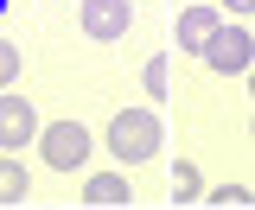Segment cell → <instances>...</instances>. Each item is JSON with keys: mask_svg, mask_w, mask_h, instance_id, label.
Segmentation results:
<instances>
[{"mask_svg": "<svg viewBox=\"0 0 255 210\" xmlns=\"http://www.w3.org/2000/svg\"><path fill=\"white\" fill-rule=\"evenodd\" d=\"M0 13H6V0H0Z\"/></svg>", "mask_w": 255, "mask_h": 210, "instance_id": "16", "label": "cell"}, {"mask_svg": "<svg viewBox=\"0 0 255 210\" xmlns=\"http://www.w3.org/2000/svg\"><path fill=\"white\" fill-rule=\"evenodd\" d=\"M32 198V179H26V166L13 159V153H0V204H26Z\"/></svg>", "mask_w": 255, "mask_h": 210, "instance_id": "8", "label": "cell"}, {"mask_svg": "<svg viewBox=\"0 0 255 210\" xmlns=\"http://www.w3.org/2000/svg\"><path fill=\"white\" fill-rule=\"evenodd\" d=\"M38 127H45V121H38V108H32V96H6V90H0V147H6V153L32 147Z\"/></svg>", "mask_w": 255, "mask_h": 210, "instance_id": "5", "label": "cell"}, {"mask_svg": "<svg viewBox=\"0 0 255 210\" xmlns=\"http://www.w3.org/2000/svg\"><path fill=\"white\" fill-rule=\"evenodd\" d=\"M140 90H147V96H166V58H147V70H140Z\"/></svg>", "mask_w": 255, "mask_h": 210, "instance_id": "12", "label": "cell"}, {"mask_svg": "<svg viewBox=\"0 0 255 210\" xmlns=\"http://www.w3.org/2000/svg\"><path fill=\"white\" fill-rule=\"evenodd\" d=\"M223 13H236V19H255V0H217Z\"/></svg>", "mask_w": 255, "mask_h": 210, "instance_id": "13", "label": "cell"}, {"mask_svg": "<svg viewBox=\"0 0 255 210\" xmlns=\"http://www.w3.org/2000/svg\"><path fill=\"white\" fill-rule=\"evenodd\" d=\"M204 204H217V210H236V204H255V198H249V185L223 179V185H211V191H204Z\"/></svg>", "mask_w": 255, "mask_h": 210, "instance_id": "10", "label": "cell"}, {"mask_svg": "<svg viewBox=\"0 0 255 210\" xmlns=\"http://www.w3.org/2000/svg\"><path fill=\"white\" fill-rule=\"evenodd\" d=\"M249 96H255V64H249Z\"/></svg>", "mask_w": 255, "mask_h": 210, "instance_id": "14", "label": "cell"}, {"mask_svg": "<svg viewBox=\"0 0 255 210\" xmlns=\"http://www.w3.org/2000/svg\"><path fill=\"white\" fill-rule=\"evenodd\" d=\"M83 204H96V210L134 204V185H128V166H122V172H90V179H83Z\"/></svg>", "mask_w": 255, "mask_h": 210, "instance_id": "7", "label": "cell"}, {"mask_svg": "<svg viewBox=\"0 0 255 210\" xmlns=\"http://www.w3.org/2000/svg\"><path fill=\"white\" fill-rule=\"evenodd\" d=\"M77 26H83V38H96V45H115V38H128V26H134V6H128V0H83V6H77Z\"/></svg>", "mask_w": 255, "mask_h": 210, "instance_id": "4", "label": "cell"}, {"mask_svg": "<svg viewBox=\"0 0 255 210\" xmlns=\"http://www.w3.org/2000/svg\"><path fill=\"white\" fill-rule=\"evenodd\" d=\"M204 70H217V77H249V64H255V32L249 26H223L211 45H204Z\"/></svg>", "mask_w": 255, "mask_h": 210, "instance_id": "3", "label": "cell"}, {"mask_svg": "<svg viewBox=\"0 0 255 210\" xmlns=\"http://www.w3.org/2000/svg\"><path fill=\"white\" fill-rule=\"evenodd\" d=\"M249 140H255V121H249Z\"/></svg>", "mask_w": 255, "mask_h": 210, "instance_id": "15", "label": "cell"}, {"mask_svg": "<svg viewBox=\"0 0 255 210\" xmlns=\"http://www.w3.org/2000/svg\"><path fill=\"white\" fill-rule=\"evenodd\" d=\"M19 70H26V51H19L13 38H0V90H13V83H19Z\"/></svg>", "mask_w": 255, "mask_h": 210, "instance_id": "11", "label": "cell"}, {"mask_svg": "<svg viewBox=\"0 0 255 210\" xmlns=\"http://www.w3.org/2000/svg\"><path fill=\"white\" fill-rule=\"evenodd\" d=\"M38 153H45L51 172H77V166L96 153V140H90L83 121H45V127H38Z\"/></svg>", "mask_w": 255, "mask_h": 210, "instance_id": "2", "label": "cell"}, {"mask_svg": "<svg viewBox=\"0 0 255 210\" xmlns=\"http://www.w3.org/2000/svg\"><path fill=\"white\" fill-rule=\"evenodd\" d=\"M159 147H166V127H159L153 108H122V115L102 127V153L115 166H147Z\"/></svg>", "mask_w": 255, "mask_h": 210, "instance_id": "1", "label": "cell"}, {"mask_svg": "<svg viewBox=\"0 0 255 210\" xmlns=\"http://www.w3.org/2000/svg\"><path fill=\"white\" fill-rule=\"evenodd\" d=\"M172 198H179V204H204V179H198V166H191V159L172 166Z\"/></svg>", "mask_w": 255, "mask_h": 210, "instance_id": "9", "label": "cell"}, {"mask_svg": "<svg viewBox=\"0 0 255 210\" xmlns=\"http://www.w3.org/2000/svg\"><path fill=\"white\" fill-rule=\"evenodd\" d=\"M217 32H223V6H185L179 26H172V38H179L185 58H204V45H211Z\"/></svg>", "mask_w": 255, "mask_h": 210, "instance_id": "6", "label": "cell"}]
</instances>
